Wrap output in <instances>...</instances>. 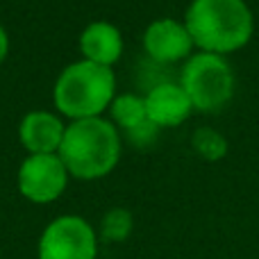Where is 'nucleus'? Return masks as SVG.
<instances>
[{
  "label": "nucleus",
  "mask_w": 259,
  "mask_h": 259,
  "mask_svg": "<svg viewBox=\"0 0 259 259\" xmlns=\"http://www.w3.org/2000/svg\"><path fill=\"white\" fill-rule=\"evenodd\" d=\"M109 116H112V123L116 127H121L123 132L137 127L139 123L148 121L146 114V100L143 96H134V94H123L116 96L109 105Z\"/></svg>",
  "instance_id": "nucleus-11"
},
{
  "label": "nucleus",
  "mask_w": 259,
  "mask_h": 259,
  "mask_svg": "<svg viewBox=\"0 0 259 259\" xmlns=\"http://www.w3.org/2000/svg\"><path fill=\"white\" fill-rule=\"evenodd\" d=\"M68 175L75 180H100L121 159V134L107 118L71 121L57 150Z\"/></svg>",
  "instance_id": "nucleus-2"
},
{
  "label": "nucleus",
  "mask_w": 259,
  "mask_h": 259,
  "mask_svg": "<svg viewBox=\"0 0 259 259\" xmlns=\"http://www.w3.org/2000/svg\"><path fill=\"white\" fill-rule=\"evenodd\" d=\"M66 125L53 112L36 109L21 118L18 123V139L27 155H55L62 146Z\"/></svg>",
  "instance_id": "nucleus-9"
},
{
  "label": "nucleus",
  "mask_w": 259,
  "mask_h": 259,
  "mask_svg": "<svg viewBox=\"0 0 259 259\" xmlns=\"http://www.w3.org/2000/svg\"><path fill=\"white\" fill-rule=\"evenodd\" d=\"M80 53L82 59H87V62L112 68L123 55L121 30L107 21L89 23L80 34Z\"/></svg>",
  "instance_id": "nucleus-10"
},
{
  "label": "nucleus",
  "mask_w": 259,
  "mask_h": 259,
  "mask_svg": "<svg viewBox=\"0 0 259 259\" xmlns=\"http://www.w3.org/2000/svg\"><path fill=\"white\" fill-rule=\"evenodd\" d=\"M184 25L200 53L228 55L250 41L255 21L243 0H191Z\"/></svg>",
  "instance_id": "nucleus-1"
},
{
  "label": "nucleus",
  "mask_w": 259,
  "mask_h": 259,
  "mask_svg": "<svg viewBox=\"0 0 259 259\" xmlns=\"http://www.w3.org/2000/svg\"><path fill=\"white\" fill-rule=\"evenodd\" d=\"M7 53H9V36H7V32H5V27L0 25V66H3Z\"/></svg>",
  "instance_id": "nucleus-15"
},
{
  "label": "nucleus",
  "mask_w": 259,
  "mask_h": 259,
  "mask_svg": "<svg viewBox=\"0 0 259 259\" xmlns=\"http://www.w3.org/2000/svg\"><path fill=\"white\" fill-rule=\"evenodd\" d=\"M146 114L148 121L157 127H178L189 118L193 112V105L184 89L175 82H159L146 96Z\"/></svg>",
  "instance_id": "nucleus-8"
},
{
  "label": "nucleus",
  "mask_w": 259,
  "mask_h": 259,
  "mask_svg": "<svg viewBox=\"0 0 259 259\" xmlns=\"http://www.w3.org/2000/svg\"><path fill=\"white\" fill-rule=\"evenodd\" d=\"M157 132H159V127H157L155 123L143 121V123H139L137 127L127 130L125 139L132 143V146H137V148H148L157 139Z\"/></svg>",
  "instance_id": "nucleus-14"
},
{
  "label": "nucleus",
  "mask_w": 259,
  "mask_h": 259,
  "mask_svg": "<svg viewBox=\"0 0 259 259\" xmlns=\"http://www.w3.org/2000/svg\"><path fill=\"white\" fill-rule=\"evenodd\" d=\"M180 87L198 112H221L234 96V73L223 55L196 53L180 73Z\"/></svg>",
  "instance_id": "nucleus-4"
},
{
  "label": "nucleus",
  "mask_w": 259,
  "mask_h": 259,
  "mask_svg": "<svg viewBox=\"0 0 259 259\" xmlns=\"http://www.w3.org/2000/svg\"><path fill=\"white\" fill-rule=\"evenodd\" d=\"M39 259H96L98 237L89 221L75 214L53 219L39 237Z\"/></svg>",
  "instance_id": "nucleus-5"
},
{
  "label": "nucleus",
  "mask_w": 259,
  "mask_h": 259,
  "mask_svg": "<svg viewBox=\"0 0 259 259\" xmlns=\"http://www.w3.org/2000/svg\"><path fill=\"white\" fill-rule=\"evenodd\" d=\"M114 98H116L114 71L87 59L68 64L53 87L55 107L71 121L100 118Z\"/></svg>",
  "instance_id": "nucleus-3"
},
{
  "label": "nucleus",
  "mask_w": 259,
  "mask_h": 259,
  "mask_svg": "<svg viewBox=\"0 0 259 259\" xmlns=\"http://www.w3.org/2000/svg\"><path fill=\"white\" fill-rule=\"evenodd\" d=\"M134 219L125 207H112L100 221V237L109 243H121L132 234Z\"/></svg>",
  "instance_id": "nucleus-12"
},
{
  "label": "nucleus",
  "mask_w": 259,
  "mask_h": 259,
  "mask_svg": "<svg viewBox=\"0 0 259 259\" xmlns=\"http://www.w3.org/2000/svg\"><path fill=\"white\" fill-rule=\"evenodd\" d=\"M191 146L205 161H219L228 155V139L214 127H198L191 137Z\"/></svg>",
  "instance_id": "nucleus-13"
},
{
  "label": "nucleus",
  "mask_w": 259,
  "mask_h": 259,
  "mask_svg": "<svg viewBox=\"0 0 259 259\" xmlns=\"http://www.w3.org/2000/svg\"><path fill=\"white\" fill-rule=\"evenodd\" d=\"M68 170L59 155H27L16 173V187L25 200L34 205L55 202L68 184Z\"/></svg>",
  "instance_id": "nucleus-6"
},
{
  "label": "nucleus",
  "mask_w": 259,
  "mask_h": 259,
  "mask_svg": "<svg viewBox=\"0 0 259 259\" xmlns=\"http://www.w3.org/2000/svg\"><path fill=\"white\" fill-rule=\"evenodd\" d=\"M193 48L196 46L184 21L159 18L152 21L143 32V50L157 64H175L180 59H189Z\"/></svg>",
  "instance_id": "nucleus-7"
}]
</instances>
